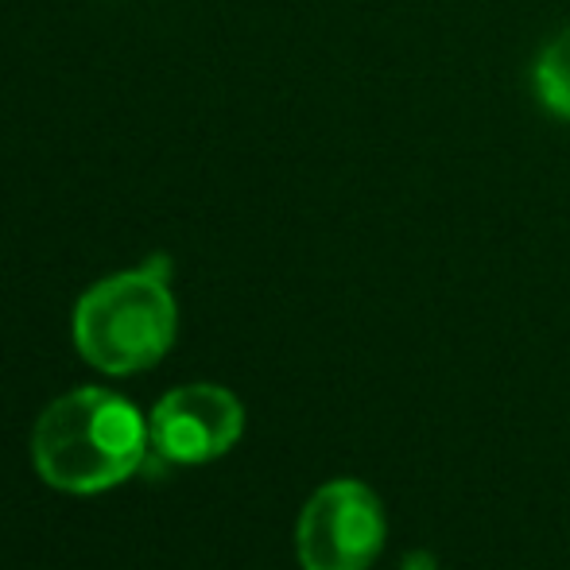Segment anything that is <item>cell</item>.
<instances>
[{
	"label": "cell",
	"instance_id": "7a4b0ae2",
	"mask_svg": "<svg viewBox=\"0 0 570 570\" xmlns=\"http://www.w3.org/2000/svg\"><path fill=\"white\" fill-rule=\"evenodd\" d=\"M171 261L151 256L140 268L94 284L75 307V345L94 368L114 376L151 368L175 342L179 311L171 299Z\"/></svg>",
	"mask_w": 570,
	"mask_h": 570
},
{
	"label": "cell",
	"instance_id": "5b68a950",
	"mask_svg": "<svg viewBox=\"0 0 570 570\" xmlns=\"http://www.w3.org/2000/svg\"><path fill=\"white\" fill-rule=\"evenodd\" d=\"M535 94L548 114L570 120V28L559 31L535 59Z\"/></svg>",
	"mask_w": 570,
	"mask_h": 570
},
{
	"label": "cell",
	"instance_id": "8992f818",
	"mask_svg": "<svg viewBox=\"0 0 570 570\" xmlns=\"http://www.w3.org/2000/svg\"><path fill=\"white\" fill-rule=\"evenodd\" d=\"M400 570H439V563H435V556H431V551H412Z\"/></svg>",
	"mask_w": 570,
	"mask_h": 570
},
{
	"label": "cell",
	"instance_id": "6da1fadb",
	"mask_svg": "<svg viewBox=\"0 0 570 570\" xmlns=\"http://www.w3.org/2000/svg\"><path fill=\"white\" fill-rule=\"evenodd\" d=\"M148 443V423L125 396L75 389L39 415L31 454L47 485L62 493H101L140 470Z\"/></svg>",
	"mask_w": 570,
	"mask_h": 570
},
{
	"label": "cell",
	"instance_id": "3957f363",
	"mask_svg": "<svg viewBox=\"0 0 570 570\" xmlns=\"http://www.w3.org/2000/svg\"><path fill=\"white\" fill-rule=\"evenodd\" d=\"M303 570H368L384 548V509L361 481H331L299 517Z\"/></svg>",
	"mask_w": 570,
	"mask_h": 570
},
{
	"label": "cell",
	"instance_id": "277c9868",
	"mask_svg": "<svg viewBox=\"0 0 570 570\" xmlns=\"http://www.w3.org/2000/svg\"><path fill=\"white\" fill-rule=\"evenodd\" d=\"M245 431V407L218 384H187L167 392L148 420L151 451L167 462L198 465L222 458Z\"/></svg>",
	"mask_w": 570,
	"mask_h": 570
}]
</instances>
